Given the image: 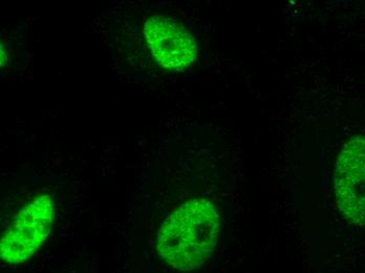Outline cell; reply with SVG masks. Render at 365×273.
Returning a JSON list of instances; mask_svg holds the SVG:
<instances>
[{"instance_id": "1", "label": "cell", "mask_w": 365, "mask_h": 273, "mask_svg": "<svg viewBox=\"0 0 365 273\" xmlns=\"http://www.w3.org/2000/svg\"><path fill=\"white\" fill-rule=\"evenodd\" d=\"M220 217L207 199H192L175 210L160 228L157 252L167 265L180 272L202 267L217 247Z\"/></svg>"}, {"instance_id": "2", "label": "cell", "mask_w": 365, "mask_h": 273, "mask_svg": "<svg viewBox=\"0 0 365 273\" xmlns=\"http://www.w3.org/2000/svg\"><path fill=\"white\" fill-rule=\"evenodd\" d=\"M54 221V201L44 194L24 206L11 227L2 235L0 257L6 263L19 265L34 257L44 243Z\"/></svg>"}, {"instance_id": "3", "label": "cell", "mask_w": 365, "mask_h": 273, "mask_svg": "<svg viewBox=\"0 0 365 273\" xmlns=\"http://www.w3.org/2000/svg\"><path fill=\"white\" fill-rule=\"evenodd\" d=\"M336 202L341 214L356 225H365V137H354L344 146L334 176Z\"/></svg>"}, {"instance_id": "4", "label": "cell", "mask_w": 365, "mask_h": 273, "mask_svg": "<svg viewBox=\"0 0 365 273\" xmlns=\"http://www.w3.org/2000/svg\"><path fill=\"white\" fill-rule=\"evenodd\" d=\"M144 36L151 54L165 70H185L199 55L192 35L168 17L155 15L147 19Z\"/></svg>"}]
</instances>
